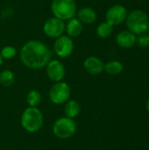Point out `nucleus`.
<instances>
[{"label":"nucleus","instance_id":"13","mask_svg":"<svg viewBox=\"0 0 149 150\" xmlns=\"http://www.w3.org/2000/svg\"><path fill=\"white\" fill-rule=\"evenodd\" d=\"M76 15H77V18L83 24H86V25L92 24L97 19V12L95 11L94 9L89 6L80 8L76 12Z\"/></svg>","mask_w":149,"mask_h":150},{"label":"nucleus","instance_id":"21","mask_svg":"<svg viewBox=\"0 0 149 150\" xmlns=\"http://www.w3.org/2000/svg\"><path fill=\"white\" fill-rule=\"evenodd\" d=\"M136 43L141 47H146L149 46V35H141L136 40Z\"/></svg>","mask_w":149,"mask_h":150},{"label":"nucleus","instance_id":"22","mask_svg":"<svg viewBox=\"0 0 149 150\" xmlns=\"http://www.w3.org/2000/svg\"><path fill=\"white\" fill-rule=\"evenodd\" d=\"M3 61H4V58H3V56H2V54L0 53V66L3 64Z\"/></svg>","mask_w":149,"mask_h":150},{"label":"nucleus","instance_id":"1","mask_svg":"<svg viewBox=\"0 0 149 150\" xmlns=\"http://www.w3.org/2000/svg\"><path fill=\"white\" fill-rule=\"evenodd\" d=\"M22 63L32 69H40L47 66L51 60V52L48 47L40 40H29L20 49Z\"/></svg>","mask_w":149,"mask_h":150},{"label":"nucleus","instance_id":"15","mask_svg":"<svg viewBox=\"0 0 149 150\" xmlns=\"http://www.w3.org/2000/svg\"><path fill=\"white\" fill-rule=\"evenodd\" d=\"M80 112H81V105L76 100L70 99L65 103L64 113L66 117L70 119H75L76 116L79 115Z\"/></svg>","mask_w":149,"mask_h":150},{"label":"nucleus","instance_id":"9","mask_svg":"<svg viewBox=\"0 0 149 150\" xmlns=\"http://www.w3.org/2000/svg\"><path fill=\"white\" fill-rule=\"evenodd\" d=\"M127 14V11L123 5L115 4L107 11L105 14L106 22L112 26L120 25L126 19Z\"/></svg>","mask_w":149,"mask_h":150},{"label":"nucleus","instance_id":"6","mask_svg":"<svg viewBox=\"0 0 149 150\" xmlns=\"http://www.w3.org/2000/svg\"><path fill=\"white\" fill-rule=\"evenodd\" d=\"M71 89L65 82L55 83L49 91V99L54 105H62L69 100Z\"/></svg>","mask_w":149,"mask_h":150},{"label":"nucleus","instance_id":"5","mask_svg":"<svg viewBox=\"0 0 149 150\" xmlns=\"http://www.w3.org/2000/svg\"><path fill=\"white\" fill-rule=\"evenodd\" d=\"M76 132V124L74 119L62 117L54 121L53 125L54 134L61 140L71 138Z\"/></svg>","mask_w":149,"mask_h":150},{"label":"nucleus","instance_id":"18","mask_svg":"<svg viewBox=\"0 0 149 150\" xmlns=\"http://www.w3.org/2000/svg\"><path fill=\"white\" fill-rule=\"evenodd\" d=\"M113 31V26L107 22H103L97 27V34L98 37L105 39L112 35Z\"/></svg>","mask_w":149,"mask_h":150},{"label":"nucleus","instance_id":"11","mask_svg":"<svg viewBox=\"0 0 149 150\" xmlns=\"http://www.w3.org/2000/svg\"><path fill=\"white\" fill-rule=\"evenodd\" d=\"M83 67L90 75H99L105 70V63L97 56L88 57L83 62Z\"/></svg>","mask_w":149,"mask_h":150},{"label":"nucleus","instance_id":"2","mask_svg":"<svg viewBox=\"0 0 149 150\" xmlns=\"http://www.w3.org/2000/svg\"><path fill=\"white\" fill-rule=\"evenodd\" d=\"M44 119L42 112L37 107L26 108L21 116V125L28 133H36L43 127Z\"/></svg>","mask_w":149,"mask_h":150},{"label":"nucleus","instance_id":"20","mask_svg":"<svg viewBox=\"0 0 149 150\" xmlns=\"http://www.w3.org/2000/svg\"><path fill=\"white\" fill-rule=\"evenodd\" d=\"M0 53L4 59L10 60V59H12L16 55L17 51H16V48L12 46H5L2 48Z\"/></svg>","mask_w":149,"mask_h":150},{"label":"nucleus","instance_id":"3","mask_svg":"<svg viewBox=\"0 0 149 150\" xmlns=\"http://www.w3.org/2000/svg\"><path fill=\"white\" fill-rule=\"evenodd\" d=\"M126 25L130 32L135 35L143 34L149 28V17L141 10H134L127 14Z\"/></svg>","mask_w":149,"mask_h":150},{"label":"nucleus","instance_id":"23","mask_svg":"<svg viewBox=\"0 0 149 150\" xmlns=\"http://www.w3.org/2000/svg\"><path fill=\"white\" fill-rule=\"evenodd\" d=\"M146 106H147V110L149 112V98L148 99V101H147V105H146Z\"/></svg>","mask_w":149,"mask_h":150},{"label":"nucleus","instance_id":"4","mask_svg":"<svg viewBox=\"0 0 149 150\" xmlns=\"http://www.w3.org/2000/svg\"><path fill=\"white\" fill-rule=\"evenodd\" d=\"M51 11L54 16L63 21L76 17L77 6L76 0H53Z\"/></svg>","mask_w":149,"mask_h":150},{"label":"nucleus","instance_id":"10","mask_svg":"<svg viewBox=\"0 0 149 150\" xmlns=\"http://www.w3.org/2000/svg\"><path fill=\"white\" fill-rule=\"evenodd\" d=\"M47 75L48 78L54 82H61L65 76L66 70L65 67L61 62L59 60H50V62L47 64Z\"/></svg>","mask_w":149,"mask_h":150},{"label":"nucleus","instance_id":"14","mask_svg":"<svg viewBox=\"0 0 149 150\" xmlns=\"http://www.w3.org/2000/svg\"><path fill=\"white\" fill-rule=\"evenodd\" d=\"M83 29V24L76 18H73L68 20L67 25H65V31L68 33V36L70 38L79 36Z\"/></svg>","mask_w":149,"mask_h":150},{"label":"nucleus","instance_id":"17","mask_svg":"<svg viewBox=\"0 0 149 150\" xmlns=\"http://www.w3.org/2000/svg\"><path fill=\"white\" fill-rule=\"evenodd\" d=\"M15 82V75L10 69H4L0 73V84L4 87L11 86Z\"/></svg>","mask_w":149,"mask_h":150},{"label":"nucleus","instance_id":"8","mask_svg":"<svg viewBox=\"0 0 149 150\" xmlns=\"http://www.w3.org/2000/svg\"><path fill=\"white\" fill-rule=\"evenodd\" d=\"M43 32L47 37L56 39V38L63 35V33L65 32L64 21L60 18H57L55 17L48 18L44 23Z\"/></svg>","mask_w":149,"mask_h":150},{"label":"nucleus","instance_id":"7","mask_svg":"<svg viewBox=\"0 0 149 150\" xmlns=\"http://www.w3.org/2000/svg\"><path fill=\"white\" fill-rule=\"evenodd\" d=\"M74 48V42L72 39L68 35H61L56 38L54 44V52L57 56L61 58H68L70 56L73 54Z\"/></svg>","mask_w":149,"mask_h":150},{"label":"nucleus","instance_id":"19","mask_svg":"<svg viewBox=\"0 0 149 150\" xmlns=\"http://www.w3.org/2000/svg\"><path fill=\"white\" fill-rule=\"evenodd\" d=\"M41 102V95L40 93L36 91H31L26 96V103L30 107H37Z\"/></svg>","mask_w":149,"mask_h":150},{"label":"nucleus","instance_id":"16","mask_svg":"<svg viewBox=\"0 0 149 150\" xmlns=\"http://www.w3.org/2000/svg\"><path fill=\"white\" fill-rule=\"evenodd\" d=\"M123 70V64L119 61H110L105 64V71L112 76H116Z\"/></svg>","mask_w":149,"mask_h":150},{"label":"nucleus","instance_id":"12","mask_svg":"<svg viewBox=\"0 0 149 150\" xmlns=\"http://www.w3.org/2000/svg\"><path fill=\"white\" fill-rule=\"evenodd\" d=\"M136 35L130 31H122L116 37L117 44L123 48H130L136 44Z\"/></svg>","mask_w":149,"mask_h":150}]
</instances>
